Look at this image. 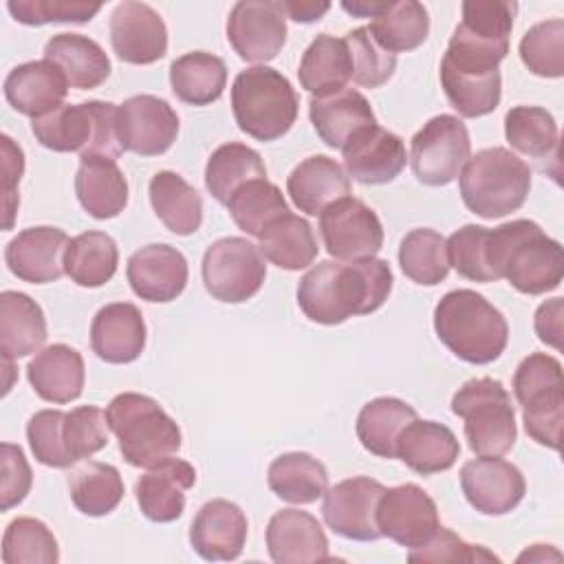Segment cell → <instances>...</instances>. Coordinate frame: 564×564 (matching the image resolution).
I'll return each instance as SVG.
<instances>
[{"instance_id": "e575fe53", "label": "cell", "mask_w": 564, "mask_h": 564, "mask_svg": "<svg viewBox=\"0 0 564 564\" xmlns=\"http://www.w3.org/2000/svg\"><path fill=\"white\" fill-rule=\"evenodd\" d=\"M300 86L313 97H326L346 88L352 79V59L344 37L317 35L304 51L297 68Z\"/></svg>"}, {"instance_id": "4dcf8cb0", "label": "cell", "mask_w": 564, "mask_h": 564, "mask_svg": "<svg viewBox=\"0 0 564 564\" xmlns=\"http://www.w3.org/2000/svg\"><path fill=\"white\" fill-rule=\"evenodd\" d=\"M458 454V438L447 425L436 421L414 419L397 438V458L421 476L447 471L454 467Z\"/></svg>"}, {"instance_id": "816d5d0a", "label": "cell", "mask_w": 564, "mask_h": 564, "mask_svg": "<svg viewBox=\"0 0 564 564\" xmlns=\"http://www.w3.org/2000/svg\"><path fill=\"white\" fill-rule=\"evenodd\" d=\"M346 44L352 59V82L364 88L383 86L397 68V55L381 48L368 26H357L346 33Z\"/></svg>"}, {"instance_id": "1f68e13d", "label": "cell", "mask_w": 564, "mask_h": 564, "mask_svg": "<svg viewBox=\"0 0 564 564\" xmlns=\"http://www.w3.org/2000/svg\"><path fill=\"white\" fill-rule=\"evenodd\" d=\"M75 194L84 212L97 220L119 216L128 205V181L115 159L82 156Z\"/></svg>"}, {"instance_id": "5b68a950", "label": "cell", "mask_w": 564, "mask_h": 564, "mask_svg": "<svg viewBox=\"0 0 564 564\" xmlns=\"http://www.w3.org/2000/svg\"><path fill=\"white\" fill-rule=\"evenodd\" d=\"M458 187L469 212L487 220L502 218L524 205L531 167L507 148H485L467 159L458 174Z\"/></svg>"}, {"instance_id": "6da1fadb", "label": "cell", "mask_w": 564, "mask_h": 564, "mask_svg": "<svg viewBox=\"0 0 564 564\" xmlns=\"http://www.w3.org/2000/svg\"><path fill=\"white\" fill-rule=\"evenodd\" d=\"M518 4L509 0H467L441 59V86L452 108L467 119L494 112L502 95L500 62L509 53Z\"/></svg>"}, {"instance_id": "8d00e7d4", "label": "cell", "mask_w": 564, "mask_h": 564, "mask_svg": "<svg viewBox=\"0 0 564 564\" xmlns=\"http://www.w3.org/2000/svg\"><path fill=\"white\" fill-rule=\"evenodd\" d=\"M258 249L264 260L284 271L311 267L319 251L311 223L291 212L264 227V231L258 236Z\"/></svg>"}, {"instance_id": "f546056e", "label": "cell", "mask_w": 564, "mask_h": 564, "mask_svg": "<svg viewBox=\"0 0 564 564\" xmlns=\"http://www.w3.org/2000/svg\"><path fill=\"white\" fill-rule=\"evenodd\" d=\"M308 117L319 139L333 150H344L359 130L377 123L368 99L355 88L313 97L308 101Z\"/></svg>"}, {"instance_id": "d4e9b609", "label": "cell", "mask_w": 564, "mask_h": 564, "mask_svg": "<svg viewBox=\"0 0 564 564\" xmlns=\"http://www.w3.org/2000/svg\"><path fill=\"white\" fill-rule=\"evenodd\" d=\"M196 482V469L183 458H165L148 467L134 485L141 513L152 522H174L185 511V494Z\"/></svg>"}, {"instance_id": "8fae6325", "label": "cell", "mask_w": 564, "mask_h": 564, "mask_svg": "<svg viewBox=\"0 0 564 564\" xmlns=\"http://www.w3.org/2000/svg\"><path fill=\"white\" fill-rule=\"evenodd\" d=\"M200 271L207 293L225 304L247 302L267 278L264 256L251 240L240 236L212 242L203 256Z\"/></svg>"}, {"instance_id": "3957f363", "label": "cell", "mask_w": 564, "mask_h": 564, "mask_svg": "<svg viewBox=\"0 0 564 564\" xmlns=\"http://www.w3.org/2000/svg\"><path fill=\"white\" fill-rule=\"evenodd\" d=\"M487 258L496 278H505L524 295L549 293L564 275L562 245L527 218L489 229Z\"/></svg>"}, {"instance_id": "6125c7cd", "label": "cell", "mask_w": 564, "mask_h": 564, "mask_svg": "<svg viewBox=\"0 0 564 564\" xmlns=\"http://www.w3.org/2000/svg\"><path fill=\"white\" fill-rule=\"evenodd\" d=\"M549 551H551V544H533L531 549H527L524 553L518 555V562H544L549 560Z\"/></svg>"}, {"instance_id": "f6af8a7d", "label": "cell", "mask_w": 564, "mask_h": 564, "mask_svg": "<svg viewBox=\"0 0 564 564\" xmlns=\"http://www.w3.org/2000/svg\"><path fill=\"white\" fill-rule=\"evenodd\" d=\"M505 137L509 145L535 161L557 156L560 132L553 115L540 106H513L505 115Z\"/></svg>"}, {"instance_id": "d6a6232c", "label": "cell", "mask_w": 564, "mask_h": 564, "mask_svg": "<svg viewBox=\"0 0 564 564\" xmlns=\"http://www.w3.org/2000/svg\"><path fill=\"white\" fill-rule=\"evenodd\" d=\"M46 341V317L42 306L20 291L0 293V355L13 361L40 352Z\"/></svg>"}, {"instance_id": "7dc6e473", "label": "cell", "mask_w": 564, "mask_h": 564, "mask_svg": "<svg viewBox=\"0 0 564 564\" xmlns=\"http://www.w3.org/2000/svg\"><path fill=\"white\" fill-rule=\"evenodd\" d=\"M227 212L238 229L258 238L269 223L289 214L291 209L275 183L267 178H253L229 196Z\"/></svg>"}, {"instance_id": "484cf974", "label": "cell", "mask_w": 564, "mask_h": 564, "mask_svg": "<svg viewBox=\"0 0 564 564\" xmlns=\"http://www.w3.org/2000/svg\"><path fill=\"white\" fill-rule=\"evenodd\" d=\"M68 86L66 75L53 62H24L4 77V97L15 112L37 119L64 104Z\"/></svg>"}, {"instance_id": "7402d4cb", "label": "cell", "mask_w": 564, "mask_h": 564, "mask_svg": "<svg viewBox=\"0 0 564 564\" xmlns=\"http://www.w3.org/2000/svg\"><path fill=\"white\" fill-rule=\"evenodd\" d=\"M68 242V236L59 227H29L9 240L4 247V262L22 282H55L64 273V253Z\"/></svg>"}, {"instance_id": "ee69618b", "label": "cell", "mask_w": 564, "mask_h": 564, "mask_svg": "<svg viewBox=\"0 0 564 564\" xmlns=\"http://www.w3.org/2000/svg\"><path fill=\"white\" fill-rule=\"evenodd\" d=\"M370 33L377 44L390 53H408L419 48L430 33V15L421 2H386L372 18Z\"/></svg>"}, {"instance_id": "ba28073f", "label": "cell", "mask_w": 564, "mask_h": 564, "mask_svg": "<svg viewBox=\"0 0 564 564\" xmlns=\"http://www.w3.org/2000/svg\"><path fill=\"white\" fill-rule=\"evenodd\" d=\"M31 130L40 145L53 152H79V159H117L123 152L117 134V106L110 101L62 104L53 112L33 119Z\"/></svg>"}, {"instance_id": "11a10c76", "label": "cell", "mask_w": 564, "mask_h": 564, "mask_svg": "<svg viewBox=\"0 0 564 564\" xmlns=\"http://www.w3.org/2000/svg\"><path fill=\"white\" fill-rule=\"evenodd\" d=\"M64 414L62 410H40L26 423V441L35 460L55 469L73 467L62 438Z\"/></svg>"}, {"instance_id": "e0dca14e", "label": "cell", "mask_w": 564, "mask_h": 564, "mask_svg": "<svg viewBox=\"0 0 564 564\" xmlns=\"http://www.w3.org/2000/svg\"><path fill=\"white\" fill-rule=\"evenodd\" d=\"M383 485L368 476H355L339 480L326 489L322 502V516L333 533L355 540L375 542L381 538L377 527V505L383 494Z\"/></svg>"}, {"instance_id": "680465c9", "label": "cell", "mask_w": 564, "mask_h": 564, "mask_svg": "<svg viewBox=\"0 0 564 564\" xmlns=\"http://www.w3.org/2000/svg\"><path fill=\"white\" fill-rule=\"evenodd\" d=\"M0 145H2V176H4V229H11L13 225V216L20 203L18 196V183L22 178L24 172V154L22 148L18 143H13V139L9 134L0 137Z\"/></svg>"}, {"instance_id": "603a6c76", "label": "cell", "mask_w": 564, "mask_h": 564, "mask_svg": "<svg viewBox=\"0 0 564 564\" xmlns=\"http://www.w3.org/2000/svg\"><path fill=\"white\" fill-rule=\"evenodd\" d=\"M249 522L245 511L225 498L205 502L192 520L189 544L209 562L236 560L247 542Z\"/></svg>"}, {"instance_id": "db71d44e", "label": "cell", "mask_w": 564, "mask_h": 564, "mask_svg": "<svg viewBox=\"0 0 564 564\" xmlns=\"http://www.w3.org/2000/svg\"><path fill=\"white\" fill-rule=\"evenodd\" d=\"M7 9L15 22L26 26H42L51 22H90L101 11V4L75 0H9Z\"/></svg>"}, {"instance_id": "94428289", "label": "cell", "mask_w": 564, "mask_h": 564, "mask_svg": "<svg viewBox=\"0 0 564 564\" xmlns=\"http://www.w3.org/2000/svg\"><path fill=\"white\" fill-rule=\"evenodd\" d=\"M282 7L289 20L302 22V24L322 20V15L330 9L328 2H304V0H282Z\"/></svg>"}, {"instance_id": "8992f818", "label": "cell", "mask_w": 564, "mask_h": 564, "mask_svg": "<svg viewBox=\"0 0 564 564\" xmlns=\"http://www.w3.org/2000/svg\"><path fill=\"white\" fill-rule=\"evenodd\" d=\"M106 416L123 460L132 467H154L181 449V427L148 394H117L108 403Z\"/></svg>"}, {"instance_id": "44dd1931", "label": "cell", "mask_w": 564, "mask_h": 564, "mask_svg": "<svg viewBox=\"0 0 564 564\" xmlns=\"http://www.w3.org/2000/svg\"><path fill=\"white\" fill-rule=\"evenodd\" d=\"M126 275L137 297L145 302H172L185 291L189 269L176 247L154 242L130 256Z\"/></svg>"}, {"instance_id": "9f6ffc18", "label": "cell", "mask_w": 564, "mask_h": 564, "mask_svg": "<svg viewBox=\"0 0 564 564\" xmlns=\"http://www.w3.org/2000/svg\"><path fill=\"white\" fill-rule=\"evenodd\" d=\"M410 562H498L494 553H489L480 544H469L454 531L438 527L434 538L419 546L410 549Z\"/></svg>"}, {"instance_id": "cb8c5ba5", "label": "cell", "mask_w": 564, "mask_h": 564, "mask_svg": "<svg viewBox=\"0 0 564 564\" xmlns=\"http://www.w3.org/2000/svg\"><path fill=\"white\" fill-rule=\"evenodd\" d=\"M267 549L278 564L328 562V538L315 516L300 509L275 511L267 524Z\"/></svg>"}, {"instance_id": "b9f144b4", "label": "cell", "mask_w": 564, "mask_h": 564, "mask_svg": "<svg viewBox=\"0 0 564 564\" xmlns=\"http://www.w3.org/2000/svg\"><path fill=\"white\" fill-rule=\"evenodd\" d=\"M253 178H267V167L262 156L245 143H223L207 159L205 187L220 205H227L229 196Z\"/></svg>"}, {"instance_id": "836d02e7", "label": "cell", "mask_w": 564, "mask_h": 564, "mask_svg": "<svg viewBox=\"0 0 564 564\" xmlns=\"http://www.w3.org/2000/svg\"><path fill=\"white\" fill-rule=\"evenodd\" d=\"M44 59L62 68L68 84L79 90L101 86L110 77V57L106 51L82 33H57L44 46Z\"/></svg>"}, {"instance_id": "4fadbf2b", "label": "cell", "mask_w": 564, "mask_h": 564, "mask_svg": "<svg viewBox=\"0 0 564 564\" xmlns=\"http://www.w3.org/2000/svg\"><path fill=\"white\" fill-rule=\"evenodd\" d=\"M326 251L341 262L372 258L383 245V227L372 207L355 196H344L319 214Z\"/></svg>"}, {"instance_id": "30bf717a", "label": "cell", "mask_w": 564, "mask_h": 564, "mask_svg": "<svg viewBox=\"0 0 564 564\" xmlns=\"http://www.w3.org/2000/svg\"><path fill=\"white\" fill-rule=\"evenodd\" d=\"M513 394L522 408L527 434L549 449H560L564 423L562 364L546 352H531L513 375Z\"/></svg>"}, {"instance_id": "52a82bcc", "label": "cell", "mask_w": 564, "mask_h": 564, "mask_svg": "<svg viewBox=\"0 0 564 564\" xmlns=\"http://www.w3.org/2000/svg\"><path fill=\"white\" fill-rule=\"evenodd\" d=\"M300 99L291 82L271 66H251L236 75L231 112L238 128L256 141L284 137L297 119Z\"/></svg>"}, {"instance_id": "ac0fdd59", "label": "cell", "mask_w": 564, "mask_h": 564, "mask_svg": "<svg viewBox=\"0 0 564 564\" xmlns=\"http://www.w3.org/2000/svg\"><path fill=\"white\" fill-rule=\"evenodd\" d=\"M460 489L478 513L505 516L522 502L527 482L513 463L500 456H478L463 465Z\"/></svg>"}, {"instance_id": "ffe728a7", "label": "cell", "mask_w": 564, "mask_h": 564, "mask_svg": "<svg viewBox=\"0 0 564 564\" xmlns=\"http://www.w3.org/2000/svg\"><path fill=\"white\" fill-rule=\"evenodd\" d=\"M341 152L348 178L361 185L390 183L408 163L403 139L377 123L359 130Z\"/></svg>"}, {"instance_id": "60d3db41", "label": "cell", "mask_w": 564, "mask_h": 564, "mask_svg": "<svg viewBox=\"0 0 564 564\" xmlns=\"http://www.w3.org/2000/svg\"><path fill=\"white\" fill-rule=\"evenodd\" d=\"M119 264V249L106 231H84L70 238L64 253V273L84 289H97L112 280Z\"/></svg>"}, {"instance_id": "83f0119b", "label": "cell", "mask_w": 564, "mask_h": 564, "mask_svg": "<svg viewBox=\"0 0 564 564\" xmlns=\"http://www.w3.org/2000/svg\"><path fill=\"white\" fill-rule=\"evenodd\" d=\"M286 192L300 212L319 216L328 205L350 194V178L335 159L313 154L293 167Z\"/></svg>"}, {"instance_id": "5bb4252c", "label": "cell", "mask_w": 564, "mask_h": 564, "mask_svg": "<svg viewBox=\"0 0 564 564\" xmlns=\"http://www.w3.org/2000/svg\"><path fill=\"white\" fill-rule=\"evenodd\" d=\"M227 40L240 59L271 62L286 42V13L275 0H240L227 18Z\"/></svg>"}, {"instance_id": "6f0895ef", "label": "cell", "mask_w": 564, "mask_h": 564, "mask_svg": "<svg viewBox=\"0 0 564 564\" xmlns=\"http://www.w3.org/2000/svg\"><path fill=\"white\" fill-rule=\"evenodd\" d=\"M0 509L9 511L26 498L33 485V471L22 447L13 443L0 445Z\"/></svg>"}, {"instance_id": "7c38bea8", "label": "cell", "mask_w": 564, "mask_h": 564, "mask_svg": "<svg viewBox=\"0 0 564 564\" xmlns=\"http://www.w3.org/2000/svg\"><path fill=\"white\" fill-rule=\"evenodd\" d=\"M471 152L467 126L454 115H436L412 137L410 165L423 185L452 183Z\"/></svg>"}, {"instance_id": "2e32d148", "label": "cell", "mask_w": 564, "mask_h": 564, "mask_svg": "<svg viewBox=\"0 0 564 564\" xmlns=\"http://www.w3.org/2000/svg\"><path fill=\"white\" fill-rule=\"evenodd\" d=\"M117 134L123 152L159 156L178 134V115L161 97L132 95L117 106Z\"/></svg>"}, {"instance_id": "f5cc1de1", "label": "cell", "mask_w": 564, "mask_h": 564, "mask_svg": "<svg viewBox=\"0 0 564 564\" xmlns=\"http://www.w3.org/2000/svg\"><path fill=\"white\" fill-rule=\"evenodd\" d=\"M487 236L489 229L480 225H465L447 238L449 267L458 275L471 282H496V273L487 258Z\"/></svg>"}, {"instance_id": "7a4b0ae2", "label": "cell", "mask_w": 564, "mask_h": 564, "mask_svg": "<svg viewBox=\"0 0 564 564\" xmlns=\"http://www.w3.org/2000/svg\"><path fill=\"white\" fill-rule=\"evenodd\" d=\"M392 282L388 260L375 256L348 264L322 260L302 275L297 304L311 322L335 326L352 315H368L381 308L392 291Z\"/></svg>"}, {"instance_id": "7bdbcfd3", "label": "cell", "mask_w": 564, "mask_h": 564, "mask_svg": "<svg viewBox=\"0 0 564 564\" xmlns=\"http://www.w3.org/2000/svg\"><path fill=\"white\" fill-rule=\"evenodd\" d=\"M70 500L84 516L101 518L115 511L123 498V480L115 465L88 460L68 476Z\"/></svg>"}, {"instance_id": "f1b7e54d", "label": "cell", "mask_w": 564, "mask_h": 564, "mask_svg": "<svg viewBox=\"0 0 564 564\" xmlns=\"http://www.w3.org/2000/svg\"><path fill=\"white\" fill-rule=\"evenodd\" d=\"M33 392L48 403H70L82 397L86 368L82 355L66 344L42 348L26 366Z\"/></svg>"}, {"instance_id": "f35d334b", "label": "cell", "mask_w": 564, "mask_h": 564, "mask_svg": "<svg viewBox=\"0 0 564 564\" xmlns=\"http://www.w3.org/2000/svg\"><path fill=\"white\" fill-rule=\"evenodd\" d=\"M416 419V410L397 397H377L357 414V438L366 452L379 458H397V438L408 423Z\"/></svg>"}, {"instance_id": "f907efd6", "label": "cell", "mask_w": 564, "mask_h": 564, "mask_svg": "<svg viewBox=\"0 0 564 564\" xmlns=\"http://www.w3.org/2000/svg\"><path fill=\"white\" fill-rule=\"evenodd\" d=\"M108 416L97 405H79L64 414L62 438L68 458L82 463L108 445Z\"/></svg>"}, {"instance_id": "277c9868", "label": "cell", "mask_w": 564, "mask_h": 564, "mask_svg": "<svg viewBox=\"0 0 564 564\" xmlns=\"http://www.w3.org/2000/svg\"><path fill=\"white\" fill-rule=\"evenodd\" d=\"M434 330L452 355L474 366L496 361L509 341L505 315L471 289H456L438 300Z\"/></svg>"}, {"instance_id": "c3c4849f", "label": "cell", "mask_w": 564, "mask_h": 564, "mask_svg": "<svg viewBox=\"0 0 564 564\" xmlns=\"http://www.w3.org/2000/svg\"><path fill=\"white\" fill-rule=\"evenodd\" d=\"M57 560V540L42 520L20 516L7 524L2 535L4 564H55Z\"/></svg>"}, {"instance_id": "91938a15", "label": "cell", "mask_w": 564, "mask_h": 564, "mask_svg": "<svg viewBox=\"0 0 564 564\" xmlns=\"http://www.w3.org/2000/svg\"><path fill=\"white\" fill-rule=\"evenodd\" d=\"M562 315H564V302L562 297L546 300L538 306L533 328L546 346L560 350L562 348Z\"/></svg>"}, {"instance_id": "9a60e30c", "label": "cell", "mask_w": 564, "mask_h": 564, "mask_svg": "<svg viewBox=\"0 0 564 564\" xmlns=\"http://www.w3.org/2000/svg\"><path fill=\"white\" fill-rule=\"evenodd\" d=\"M377 527L383 538L419 549L427 544L441 527L436 502L414 482L383 489L377 505Z\"/></svg>"}, {"instance_id": "d6986e66", "label": "cell", "mask_w": 564, "mask_h": 564, "mask_svg": "<svg viewBox=\"0 0 564 564\" xmlns=\"http://www.w3.org/2000/svg\"><path fill=\"white\" fill-rule=\"evenodd\" d=\"M108 29L112 51L126 64H154L167 53V26L159 11L145 2L117 4Z\"/></svg>"}, {"instance_id": "ab89813d", "label": "cell", "mask_w": 564, "mask_h": 564, "mask_svg": "<svg viewBox=\"0 0 564 564\" xmlns=\"http://www.w3.org/2000/svg\"><path fill=\"white\" fill-rule=\"evenodd\" d=\"M170 86L176 99L189 106H207L220 99L227 86V66L218 55L192 51L170 66Z\"/></svg>"}, {"instance_id": "bcb514c9", "label": "cell", "mask_w": 564, "mask_h": 564, "mask_svg": "<svg viewBox=\"0 0 564 564\" xmlns=\"http://www.w3.org/2000/svg\"><path fill=\"white\" fill-rule=\"evenodd\" d=\"M399 264L412 282L421 286H436L449 273L447 240L430 227L412 229L399 245Z\"/></svg>"}, {"instance_id": "74e56055", "label": "cell", "mask_w": 564, "mask_h": 564, "mask_svg": "<svg viewBox=\"0 0 564 564\" xmlns=\"http://www.w3.org/2000/svg\"><path fill=\"white\" fill-rule=\"evenodd\" d=\"M269 489L284 502L311 505L328 489V471L322 460L306 452H286L267 469Z\"/></svg>"}, {"instance_id": "9c48e42d", "label": "cell", "mask_w": 564, "mask_h": 564, "mask_svg": "<svg viewBox=\"0 0 564 564\" xmlns=\"http://www.w3.org/2000/svg\"><path fill=\"white\" fill-rule=\"evenodd\" d=\"M452 412L465 421V438L476 456H505L516 445V410L498 379L465 381L452 397Z\"/></svg>"}, {"instance_id": "681fc988", "label": "cell", "mask_w": 564, "mask_h": 564, "mask_svg": "<svg viewBox=\"0 0 564 564\" xmlns=\"http://www.w3.org/2000/svg\"><path fill=\"white\" fill-rule=\"evenodd\" d=\"M520 59L538 77L564 75V20L553 18L533 24L520 40Z\"/></svg>"}, {"instance_id": "4316f807", "label": "cell", "mask_w": 564, "mask_h": 564, "mask_svg": "<svg viewBox=\"0 0 564 564\" xmlns=\"http://www.w3.org/2000/svg\"><path fill=\"white\" fill-rule=\"evenodd\" d=\"M93 352L106 364H130L145 348V322L130 302L101 306L90 324Z\"/></svg>"}, {"instance_id": "d590c367", "label": "cell", "mask_w": 564, "mask_h": 564, "mask_svg": "<svg viewBox=\"0 0 564 564\" xmlns=\"http://www.w3.org/2000/svg\"><path fill=\"white\" fill-rule=\"evenodd\" d=\"M150 205L156 218L176 236H192L203 223L200 194L176 172L161 170L152 176Z\"/></svg>"}]
</instances>
